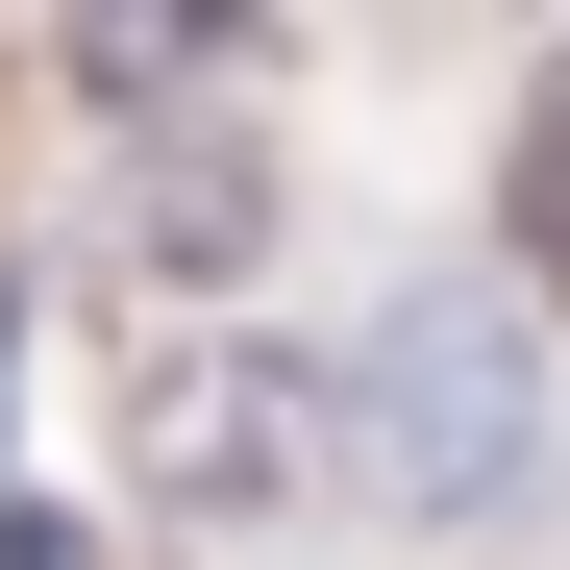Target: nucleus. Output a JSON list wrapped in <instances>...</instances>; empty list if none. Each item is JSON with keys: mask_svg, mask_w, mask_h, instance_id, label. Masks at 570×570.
<instances>
[{"mask_svg": "<svg viewBox=\"0 0 570 570\" xmlns=\"http://www.w3.org/2000/svg\"><path fill=\"white\" fill-rule=\"evenodd\" d=\"M125 248H149V273H248V248H273V125H224V100L125 125Z\"/></svg>", "mask_w": 570, "mask_h": 570, "instance_id": "3", "label": "nucleus"}, {"mask_svg": "<svg viewBox=\"0 0 570 570\" xmlns=\"http://www.w3.org/2000/svg\"><path fill=\"white\" fill-rule=\"evenodd\" d=\"M323 397H347V497L397 546H471L546 497V298H497V273H397L323 347Z\"/></svg>", "mask_w": 570, "mask_h": 570, "instance_id": "1", "label": "nucleus"}, {"mask_svg": "<svg viewBox=\"0 0 570 570\" xmlns=\"http://www.w3.org/2000/svg\"><path fill=\"white\" fill-rule=\"evenodd\" d=\"M521 248H546V298H570V100L521 125Z\"/></svg>", "mask_w": 570, "mask_h": 570, "instance_id": "4", "label": "nucleus"}, {"mask_svg": "<svg viewBox=\"0 0 570 570\" xmlns=\"http://www.w3.org/2000/svg\"><path fill=\"white\" fill-rule=\"evenodd\" d=\"M100 471L149 521H199V546H273L298 497H347V397H323V347H273V323H125Z\"/></svg>", "mask_w": 570, "mask_h": 570, "instance_id": "2", "label": "nucleus"}]
</instances>
